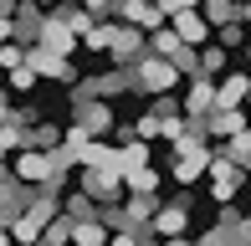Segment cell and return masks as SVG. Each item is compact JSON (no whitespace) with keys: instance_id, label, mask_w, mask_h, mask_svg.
I'll return each instance as SVG.
<instances>
[{"instance_id":"cell-1","label":"cell","mask_w":251,"mask_h":246,"mask_svg":"<svg viewBox=\"0 0 251 246\" xmlns=\"http://www.w3.org/2000/svg\"><path fill=\"white\" fill-rule=\"evenodd\" d=\"M133 82H139V93H175V87H185V77H179V67L169 62V57H159V51H144L139 62H133Z\"/></svg>"},{"instance_id":"cell-2","label":"cell","mask_w":251,"mask_h":246,"mask_svg":"<svg viewBox=\"0 0 251 246\" xmlns=\"http://www.w3.org/2000/svg\"><path fill=\"white\" fill-rule=\"evenodd\" d=\"M190 205H195V200H190V190H179L169 205H159V210H154L149 231H154L159 241H164V236H185V231H190Z\"/></svg>"},{"instance_id":"cell-3","label":"cell","mask_w":251,"mask_h":246,"mask_svg":"<svg viewBox=\"0 0 251 246\" xmlns=\"http://www.w3.org/2000/svg\"><path fill=\"white\" fill-rule=\"evenodd\" d=\"M26 67L41 77V82H77L72 57H56V51H47L41 41H36V47H26Z\"/></svg>"},{"instance_id":"cell-4","label":"cell","mask_w":251,"mask_h":246,"mask_svg":"<svg viewBox=\"0 0 251 246\" xmlns=\"http://www.w3.org/2000/svg\"><path fill=\"white\" fill-rule=\"evenodd\" d=\"M144 51H149V31H139V26H128V21H118V36H113V47H108L113 67H133Z\"/></svg>"},{"instance_id":"cell-5","label":"cell","mask_w":251,"mask_h":246,"mask_svg":"<svg viewBox=\"0 0 251 246\" xmlns=\"http://www.w3.org/2000/svg\"><path fill=\"white\" fill-rule=\"evenodd\" d=\"M77 190H87L98 205H113V200H123V174L118 170H82L77 174Z\"/></svg>"},{"instance_id":"cell-6","label":"cell","mask_w":251,"mask_h":246,"mask_svg":"<svg viewBox=\"0 0 251 246\" xmlns=\"http://www.w3.org/2000/svg\"><path fill=\"white\" fill-rule=\"evenodd\" d=\"M31 190H36V185L16 180V174H0V226H10L16 216L31 210Z\"/></svg>"},{"instance_id":"cell-7","label":"cell","mask_w":251,"mask_h":246,"mask_svg":"<svg viewBox=\"0 0 251 246\" xmlns=\"http://www.w3.org/2000/svg\"><path fill=\"white\" fill-rule=\"evenodd\" d=\"M185 118H210V108H215V77H205V72H195V77H185Z\"/></svg>"},{"instance_id":"cell-8","label":"cell","mask_w":251,"mask_h":246,"mask_svg":"<svg viewBox=\"0 0 251 246\" xmlns=\"http://www.w3.org/2000/svg\"><path fill=\"white\" fill-rule=\"evenodd\" d=\"M10 26H16V41H21V47H36V41H41V26H47V5H41V0H21L16 16H10Z\"/></svg>"},{"instance_id":"cell-9","label":"cell","mask_w":251,"mask_h":246,"mask_svg":"<svg viewBox=\"0 0 251 246\" xmlns=\"http://www.w3.org/2000/svg\"><path fill=\"white\" fill-rule=\"evenodd\" d=\"M72 123H82L93 139H108L118 118H113V108L102 103V98H87V103H77V108H72Z\"/></svg>"},{"instance_id":"cell-10","label":"cell","mask_w":251,"mask_h":246,"mask_svg":"<svg viewBox=\"0 0 251 246\" xmlns=\"http://www.w3.org/2000/svg\"><path fill=\"white\" fill-rule=\"evenodd\" d=\"M41 47L56 51V57H72V51H82V41H77V31L67 26L62 16H51L47 10V26H41Z\"/></svg>"},{"instance_id":"cell-11","label":"cell","mask_w":251,"mask_h":246,"mask_svg":"<svg viewBox=\"0 0 251 246\" xmlns=\"http://www.w3.org/2000/svg\"><path fill=\"white\" fill-rule=\"evenodd\" d=\"M251 72H221L215 77V108H246Z\"/></svg>"},{"instance_id":"cell-12","label":"cell","mask_w":251,"mask_h":246,"mask_svg":"<svg viewBox=\"0 0 251 246\" xmlns=\"http://www.w3.org/2000/svg\"><path fill=\"white\" fill-rule=\"evenodd\" d=\"M169 26H175V36L185 41V47H205V41L215 36V31H210V21H205L200 10H179V16H169Z\"/></svg>"},{"instance_id":"cell-13","label":"cell","mask_w":251,"mask_h":246,"mask_svg":"<svg viewBox=\"0 0 251 246\" xmlns=\"http://www.w3.org/2000/svg\"><path fill=\"white\" fill-rule=\"evenodd\" d=\"M159 185H164V170H154V164L123 170V195H159Z\"/></svg>"},{"instance_id":"cell-14","label":"cell","mask_w":251,"mask_h":246,"mask_svg":"<svg viewBox=\"0 0 251 246\" xmlns=\"http://www.w3.org/2000/svg\"><path fill=\"white\" fill-rule=\"evenodd\" d=\"M210 139H236V133H246V108H210Z\"/></svg>"},{"instance_id":"cell-15","label":"cell","mask_w":251,"mask_h":246,"mask_svg":"<svg viewBox=\"0 0 251 246\" xmlns=\"http://www.w3.org/2000/svg\"><path fill=\"white\" fill-rule=\"evenodd\" d=\"M205 159H210V149H205V154H185V159H169V180H175L179 190H190L205 174Z\"/></svg>"},{"instance_id":"cell-16","label":"cell","mask_w":251,"mask_h":246,"mask_svg":"<svg viewBox=\"0 0 251 246\" xmlns=\"http://www.w3.org/2000/svg\"><path fill=\"white\" fill-rule=\"evenodd\" d=\"M200 16L215 26H231V21H241V0H200Z\"/></svg>"},{"instance_id":"cell-17","label":"cell","mask_w":251,"mask_h":246,"mask_svg":"<svg viewBox=\"0 0 251 246\" xmlns=\"http://www.w3.org/2000/svg\"><path fill=\"white\" fill-rule=\"evenodd\" d=\"M82 170H118V144L93 139V144L82 149Z\"/></svg>"},{"instance_id":"cell-18","label":"cell","mask_w":251,"mask_h":246,"mask_svg":"<svg viewBox=\"0 0 251 246\" xmlns=\"http://www.w3.org/2000/svg\"><path fill=\"white\" fill-rule=\"evenodd\" d=\"M159 205H164L159 195H123V210H128V221H133V226H149Z\"/></svg>"},{"instance_id":"cell-19","label":"cell","mask_w":251,"mask_h":246,"mask_svg":"<svg viewBox=\"0 0 251 246\" xmlns=\"http://www.w3.org/2000/svg\"><path fill=\"white\" fill-rule=\"evenodd\" d=\"M108 236L113 231L102 226V221H77L72 226V246H108Z\"/></svg>"},{"instance_id":"cell-20","label":"cell","mask_w":251,"mask_h":246,"mask_svg":"<svg viewBox=\"0 0 251 246\" xmlns=\"http://www.w3.org/2000/svg\"><path fill=\"white\" fill-rule=\"evenodd\" d=\"M62 210H67L72 221H98V200L87 195V190H72V195L62 200Z\"/></svg>"},{"instance_id":"cell-21","label":"cell","mask_w":251,"mask_h":246,"mask_svg":"<svg viewBox=\"0 0 251 246\" xmlns=\"http://www.w3.org/2000/svg\"><path fill=\"white\" fill-rule=\"evenodd\" d=\"M41 231H47V226H41V221L31 216V210L10 221V241H21V246H36V241H41Z\"/></svg>"},{"instance_id":"cell-22","label":"cell","mask_w":251,"mask_h":246,"mask_svg":"<svg viewBox=\"0 0 251 246\" xmlns=\"http://www.w3.org/2000/svg\"><path fill=\"white\" fill-rule=\"evenodd\" d=\"M56 144H62V123H47V118H41L36 128L26 133V149H56Z\"/></svg>"},{"instance_id":"cell-23","label":"cell","mask_w":251,"mask_h":246,"mask_svg":"<svg viewBox=\"0 0 251 246\" xmlns=\"http://www.w3.org/2000/svg\"><path fill=\"white\" fill-rule=\"evenodd\" d=\"M113 36H118V21H98V26L87 31V36H82V47H87V51H102V57H108Z\"/></svg>"},{"instance_id":"cell-24","label":"cell","mask_w":251,"mask_h":246,"mask_svg":"<svg viewBox=\"0 0 251 246\" xmlns=\"http://www.w3.org/2000/svg\"><path fill=\"white\" fill-rule=\"evenodd\" d=\"M246 36H251V31L241 26V21H231V26H215V36H210V41H215V47H226V51H241V47H246Z\"/></svg>"},{"instance_id":"cell-25","label":"cell","mask_w":251,"mask_h":246,"mask_svg":"<svg viewBox=\"0 0 251 246\" xmlns=\"http://www.w3.org/2000/svg\"><path fill=\"white\" fill-rule=\"evenodd\" d=\"M226 62H231V51H226V47H210V41L200 47V72H205V77H221Z\"/></svg>"},{"instance_id":"cell-26","label":"cell","mask_w":251,"mask_h":246,"mask_svg":"<svg viewBox=\"0 0 251 246\" xmlns=\"http://www.w3.org/2000/svg\"><path fill=\"white\" fill-rule=\"evenodd\" d=\"M36 82H41V77L31 72L26 62H21V67H10V72H5V87H10V93H16V98H26L31 87H36Z\"/></svg>"},{"instance_id":"cell-27","label":"cell","mask_w":251,"mask_h":246,"mask_svg":"<svg viewBox=\"0 0 251 246\" xmlns=\"http://www.w3.org/2000/svg\"><path fill=\"white\" fill-rule=\"evenodd\" d=\"M169 62L179 67V77H195V72H200V47H185V41H179V47H175V57H169Z\"/></svg>"},{"instance_id":"cell-28","label":"cell","mask_w":251,"mask_h":246,"mask_svg":"<svg viewBox=\"0 0 251 246\" xmlns=\"http://www.w3.org/2000/svg\"><path fill=\"white\" fill-rule=\"evenodd\" d=\"M133 133H139V139H149V144H154V139H164V118L149 108L144 118H133Z\"/></svg>"},{"instance_id":"cell-29","label":"cell","mask_w":251,"mask_h":246,"mask_svg":"<svg viewBox=\"0 0 251 246\" xmlns=\"http://www.w3.org/2000/svg\"><path fill=\"white\" fill-rule=\"evenodd\" d=\"M21 62H26V47H21V41H5V47H0V67L10 72V67H21Z\"/></svg>"},{"instance_id":"cell-30","label":"cell","mask_w":251,"mask_h":246,"mask_svg":"<svg viewBox=\"0 0 251 246\" xmlns=\"http://www.w3.org/2000/svg\"><path fill=\"white\" fill-rule=\"evenodd\" d=\"M200 246H236L231 236H226V231L221 226H210V231H205V236H200Z\"/></svg>"},{"instance_id":"cell-31","label":"cell","mask_w":251,"mask_h":246,"mask_svg":"<svg viewBox=\"0 0 251 246\" xmlns=\"http://www.w3.org/2000/svg\"><path fill=\"white\" fill-rule=\"evenodd\" d=\"M164 16H179V10H200V0H159Z\"/></svg>"},{"instance_id":"cell-32","label":"cell","mask_w":251,"mask_h":246,"mask_svg":"<svg viewBox=\"0 0 251 246\" xmlns=\"http://www.w3.org/2000/svg\"><path fill=\"white\" fill-rule=\"evenodd\" d=\"M159 246H200V241H190V236H164Z\"/></svg>"},{"instance_id":"cell-33","label":"cell","mask_w":251,"mask_h":246,"mask_svg":"<svg viewBox=\"0 0 251 246\" xmlns=\"http://www.w3.org/2000/svg\"><path fill=\"white\" fill-rule=\"evenodd\" d=\"M241 26L251 31V0H241Z\"/></svg>"},{"instance_id":"cell-34","label":"cell","mask_w":251,"mask_h":246,"mask_svg":"<svg viewBox=\"0 0 251 246\" xmlns=\"http://www.w3.org/2000/svg\"><path fill=\"white\" fill-rule=\"evenodd\" d=\"M0 246H10V226H0Z\"/></svg>"},{"instance_id":"cell-35","label":"cell","mask_w":251,"mask_h":246,"mask_svg":"<svg viewBox=\"0 0 251 246\" xmlns=\"http://www.w3.org/2000/svg\"><path fill=\"white\" fill-rule=\"evenodd\" d=\"M0 174H10V164H5V149H0Z\"/></svg>"},{"instance_id":"cell-36","label":"cell","mask_w":251,"mask_h":246,"mask_svg":"<svg viewBox=\"0 0 251 246\" xmlns=\"http://www.w3.org/2000/svg\"><path fill=\"white\" fill-rule=\"evenodd\" d=\"M246 139H251V108H246Z\"/></svg>"},{"instance_id":"cell-37","label":"cell","mask_w":251,"mask_h":246,"mask_svg":"<svg viewBox=\"0 0 251 246\" xmlns=\"http://www.w3.org/2000/svg\"><path fill=\"white\" fill-rule=\"evenodd\" d=\"M241 51H246V62H251V36H246V47H241Z\"/></svg>"},{"instance_id":"cell-38","label":"cell","mask_w":251,"mask_h":246,"mask_svg":"<svg viewBox=\"0 0 251 246\" xmlns=\"http://www.w3.org/2000/svg\"><path fill=\"white\" fill-rule=\"evenodd\" d=\"M139 246H159V236H149V241H139Z\"/></svg>"},{"instance_id":"cell-39","label":"cell","mask_w":251,"mask_h":246,"mask_svg":"<svg viewBox=\"0 0 251 246\" xmlns=\"http://www.w3.org/2000/svg\"><path fill=\"white\" fill-rule=\"evenodd\" d=\"M41 5H47V10H51V5H56V0H41Z\"/></svg>"},{"instance_id":"cell-40","label":"cell","mask_w":251,"mask_h":246,"mask_svg":"<svg viewBox=\"0 0 251 246\" xmlns=\"http://www.w3.org/2000/svg\"><path fill=\"white\" fill-rule=\"evenodd\" d=\"M36 246H51V241H47V236H41V241H36Z\"/></svg>"},{"instance_id":"cell-41","label":"cell","mask_w":251,"mask_h":246,"mask_svg":"<svg viewBox=\"0 0 251 246\" xmlns=\"http://www.w3.org/2000/svg\"><path fill=\"white\" fill-rule=\"evenodd\" d=\"M0 93H5V77H0Z\"/></svg>"},{"instance_id":"cell-42","label":"cell","mask_w":251,"mask_h":246,"mask_svg":"<svg viewBox=\"0 0 251 246\" xmlns=\"http://www.w3.org/2000/svg\"><path fill=\"white\" fill-rule=\"evenodd\" d=\"M246 108H251V93H246Z\"/></svg>"}]
</instances>
